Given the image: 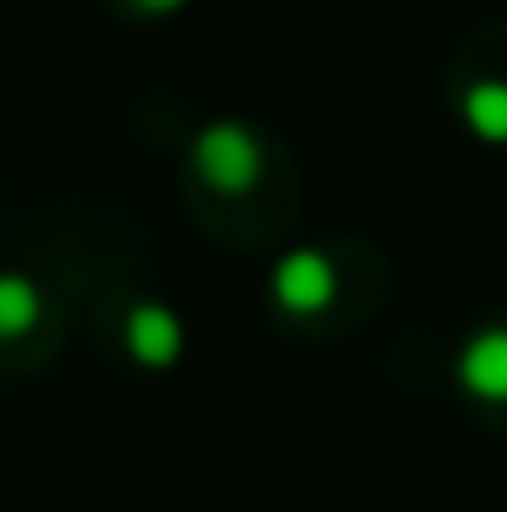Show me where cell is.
I'll return each mask as SVG.
<instances>
[{
    "label": "cell",
    "mask_w": 507,
    "mask_h": 512,
    "mask_svg": "<svg viewBox=\"0 0 507 512\" xmlns=\"http://www.w3.org/2000/svg\"><path fill=\"white\" fill-rule=\"evenodd\" d=\"M55 349V300L22 267H0V376H17Z\"/></svg>",
    "instance_id": "cell-1"
},
{
    "label": "cell",
    "mask_w": 507,
    "mask_h": 512,
    "mask_svg": "<svg viewBox=\"0 0 507 512\" xmlns=\"http://www.w3.org/2000/svg\"><path fill=\"white\" fill-rule=\"evenodd\" d=\"M262 164H268L262 137L251 126H240V120H213L197 137V148H191V175L213 197H246L262 180Z\"/></svg>",
    "instance_id": "cell-2"
},
{
    "label": "cell",
    "mask_w": 507,
    "mask_h": 512,
    "mask_svg": "<svg viewBox=\"0 0 507 512\" xmlns=\"http://www.w3.org/2000/svg\"><path fill=\"white\" fill-rule=\"evenodd\" d=\"M458 387L480 404H507V327H480L458 349Z\"/></svg>",
    "instance_id": "cell-3"
},
{
    "label": "cell",
    "mask_w": 507,
    "mask_h": 512,
    "mask_svg": "<svg viewBox=\"0 0 507 512\" xmlns=\"http://www.w3.org/2000/svg\"><path fill=\"white\" fill-rule=\"evenodd\" d=\"M120 338H126V355L137 360V365H175L180 360V344H186L175 311L159 306V300H137V306L126 311Z\"/></svg>",
    "instance_id": "cell-4"
},
{
    "label": "cell",
    "mask_w": 507,
    "mask_h": 512,
    "mask_svg": "<svg viewBox=\"0 0 507 512\" xmlns=\"http://www.w3.org/2000/svg\"><path fill=\"white\" fill-rule=\"evenodd\" d=\"M273 300L284 311H317L333 300V267L328 256L317 251H289L279 267H273Z\"/></svg>",
    "instance_id": "cell-5"
},
{
    "label": "cell",
    "mask_w": 507,
    "mask_h": 512,
    "mask_svg": "<svg viewBox=\"0 0 507 512\" xmlns=\"http://www.w3.org/2000/svg\"><path fill=\"white\" fill-rule=\"evenodd\" d=\"M120 11H131V17H169V11H180L186 0H115Z\"/></svg>",
    "instance_id": "cell-6"
}]
</instances>
